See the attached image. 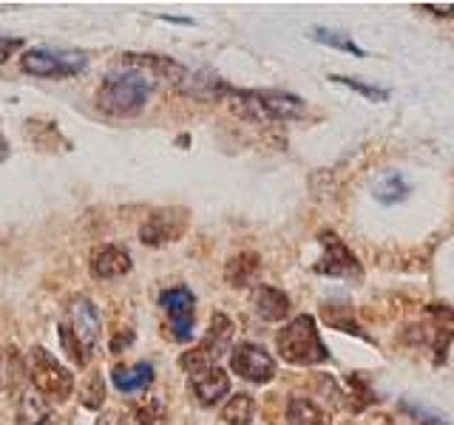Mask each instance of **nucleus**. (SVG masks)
Returning <instances> with one entry per match:
<instances>
[{"mask_svg":"<svg viewBox=\"0 0 454 425\" xmlns=\"http://www.w3.org/2000/svg\"><path fill=\"white\" fill-rule=\"evenodd\" d=\"M423 9H429V12H434V14H454V4H449V6H437V4H423Z\"/></svg>","mask_w":454,"mask_h":425,"instance_id":"nucleus-28","label":"nucleus"},{"mask_svg":"<svg viewBox=\"0 0 454 425\" xmlns=\"http://www.w3.org/2000/svg\"><path fill=\"white\" fill-rule=\"evenodd\" d=\"M160 306L174 326V340L188 344L196 323V298L188 287H170L160 295Z\"/></svg>","mask_w":454,"mask_h":425,"instance_id":"nucleus-8","label":"nucleus"},{"mask_svg":"<svg viewBox=\"0 0 454 425\" xmlns=\"http://www.w3.org/2000/svg\"><path fill=\"white\" fill-rule=\"evenodd\" d=\"M276 349L281 358L293 366H318L330 360V352L324 346L312 315H298L284 326V329H278Z\"/></svg>","mask_w":454,"mask_h":425,"instance_id":"nucleus-2","label":"nucleus"},{"mask_svg":"<svg viewBox=\"0 0 454 425\" xmlns=\"http://www.w3.org/2000/svg\"><path fill=\"white\" fill-rule=\"evenodd\" d=\"M9 156V145H6V139H4V134H0V162H4Z\"/></svg>","mask_w":454,"mask_h":425,"instance_id":"nucleus-29","label":"nucleus"},{"mask_svg":"<svg viewBox=\"0 0 454 425\" xmlns=\"http://www.w3.org/2000/svg\"><path fill=\"white\" fill-rule=\"evenodd\" d=\"M0 363H4V354H0Z\"/></svg>","mask_w":454,"mask_h":425,"instance_id":"nucleus-30","label":"nucleus"},{"mask_svg":"<svg viewBox=\"0 0 454 425\" xmlns=\"http://www.w3.org/2000/svg\"><path fill=\"white\" fill-rule=\"evenodd\" d=\"M418 332L426 337V346H432L434 358L443 360L449 344L454 340V309L443 306V304H432L426 309V318L418 326Z\"/></svg>","mask_w":454,"mask_h":425,"instance_id":"nucleus-11","label":"nucleus"},{"mask_svg":"<svg viewBox=\"0 0 454 425\" xmlns=\"http://www.w3.org/2000/svg\"><path fill=\"white\" fill-rule=\"evenodd\" d=\"M131 255L117 244H106L91 255V275L99 281H114L131 273Z\"/></svg>","mask_w":454,"mask_h":425,"instance_id":"nucleus-14","label":"nucleus"},{"mask_svg":"<svg viewBox=\"0 0 454 425\" xmlns=\"http://www.w3.org/2000/svg\"><path fill=\"white\" fill-rule=\"evenodd\" d=\"M227 391H231V377H227L222 366H207L202 372L191 375V394L196 397L199 406H216L222 397H227Z\"/></svg>","mask_w":454,"mask_h":425,"instance_id":"nucleus-13","label":"nucleus"},{"mask_svg":"<svg viewBox=\"0 0 454 425\" xmlns=\"http://www.w3.org/2000/svg\"><path fill=\"white\" fill-rule=\"evenodd\" d=\"M184 224L188 221H184L182 210H156L153 216L142 224L139 238H142V244L160 247V244H168V241H176L184 233Z\"/></svg>","mask_w":454,"mask_h":425,"instance_id":"nucleus-12","label":"nucleus"},{"mask_svg":"<svg viewBox=\"0 0 454 425\" xmlns=\"http://www.w3.org/2000/svg\"><path fill=\"white\" fill-rule=\"evenodd\" d=\"M231 368L250 382H270L276 377V360L259 344H239L231 352Z\"/></svg>","mask_w":454,"mask_h":425,"instance_id":"nucleus-10","label":"nucleus"},{"mask_svg":"<svg viewBox=\"0 0 454 425\" xmlns=\"http://www.w3.org/2000/svg\"><path fill=\"white\" fill-rule=\"evenodd\" d=\"M330 80L338 82V85H347V89L358 91V94H364L369 103H387V99H389V91L387 89H375V85L358 82V80H352V77H330Z\"/></svg>","mask_w":454,"mask_h":425,"instance_id":"nucleus-24","label":"nucleus"},{"mask_svg":"<svg viewBox=\"0 0 454 425\" xmlns=\"http://www.w3.org/2000/svg\"><path fill=\"white\" fill-rule=\"evenodd\" d=\"M231 340H233V321L227 318L224 312H216V315L210 318V329L202 337V344H199L193 352L182 354V360H179L182 368L188 375H196L207 366H216V360L231 349Z\"/></svg>","mask_w":454,"mask_h":425,"instance_id":"nucleus-6","label":"nucleus"},{"mask_svg":"<svg viewBox=\"0 0 454 425\" xmlns=\"http://www.w3.org/2000/svg\"><path fill=\"white\" fill-rule=\"evenodd\" d=\"M23 49V40L20 37H0V63H6L14 57V51Z\"/></svg>","mask_w":454,"mask_h":425,"instance_id":"nucleus-26","label":"nucleus"},{"mask_svg":"<svg viewBox=\"0 0 454 425\" xmlns=\"http://www.w3.org/2000/svg\"><path fill=\"white\" fill-rule=\"evenodd\" d=\"M103 397H106V391H103V380H99V375H94V377L89 380V391H85L82 403L89 406V408H99V406H103Z\"/></svg>","mask_w":454,"mask_h":425,"instance_id":"nucleus-25","label":"nucleus"},{"mask_svg":"<svg viewBox=\"0 0 454 425\" xmlns=\"http://www.w3.org/2000/svg\"><path fill=\"white\" fill-rule=\"evenodd\" d=\"M259 275V255L253 252H241L236 259L227 261V269H224V278L231 287H247V283Z\"/></svg>","mask_w":454,"mask_h":425,"instance_id":"nucleus-19","label":"nucleus"},{"mask_svg":"<svg viewBox=\"0 0 454 425\" xmlns=\"http://www.w3.org/2000/svg\"><path fill=\"white\" fill-rule=\"evenodd\" d=\"M125 66H134V68H142V71H151L156 77H165L170 82H182L188 77V71H184L179 63L168 60V57H160V54H125Z\"/></svg>","mask_w":454,"mask_h":425,"instance_id":"nucleus-16","label":"nucleus"},{"mask_svg":"<svg viewBox=\"0 0 454 425\" xmlns=\"http://www.w3.org/2000/svg\"><path fill=\"white\" fill-rule=\"evenodd\" d=\"M309 37L312 40H318V42H324V46H330V49H338V51H349V54H355V57H366L364 54V49H358L355 42L349 40V35H344V32H333V28H309Z\"/></svg>","mask_w":454,"mask_h":425,"instance_id":"nucleus-22","label":"nucleus"},{"mask_svg":"<svg viewBox=\"0 0 454 425\" xmlns=\"http://www.w3.org/2000/svg\"><path fill=\"white\" fill-rule=\"evenodd\" d=\"M18 425H51V408L46 403V397L32 391L20 394L18 406Z\"/></svg>","mask_w":454,"mask_h":425,"instance_id":"nucleus-18","label":"nucleus"},{"mask_svg":"<svg viewBox=\"0 0 454 425\" xmlns=\"http://www.w3.org/2000/svg\"><path fill=\"white\" fill-rule=\"evenodd\" d=\"M321 247H324V255L316 264L318 275H330V278H361L364 275L358 259H355L349 247L335 233H321Z\"/></svg>","mask_w":454,"mask_h":425,"instance_id":"nucleus-9","label":"nucleus"},{"mask_svg":"<svg viewBox=\"0 0 454 425\" xmlns=\"http://www.w3.org/2000/svg\"><path fill=\"white\" fill-rule=\"evenodd\" d=\"M103 335V321H99V309L91 298H71L66 306V315L60 321V346L77 366H89L91 354Z\"/></svg>","mask_w":454,"mask_h":425,"instance_id":"nucleus-1","label":"nucleus"},{"mask_svg":"<svg viewBox=\"0 0 454 425\" xmlns=\"http://www.w3.org/2000/svg\"><path fill=\"white\" fill-rule=\"evenodd\" d=\"M406 196H409V188L401 176H389L387 182H380L375 188V198L383 205H397V202H403Z\"/></svg>","mask_w":454,"mask_h":425,"instance_id":"nucleus-23","label":"nucleus"},{"mask_svg":"<svg viewBox=\"0 0 454 425\" xmlns=\"http://www.w3.org/2000/svg\"><path fill=\"white\" fill-rule=\"evenodd\" d=\"M28 377H32L35 391L54 403L68 400L71 391H74V375L43 346L28 352Z\"/></svg>","mask_w":454,"mask_h":425,"instance_id":"nucleus-5","label":"nucleus"},{"mask_svg":"<svg viewBox=\"0 0 454 425\" xmlns=\"http://www.w3.org/2000/svg\"><path fill=\"white\" fill-rule=\"evenodd\" d=\"M403 408L409 411V414L420 417V422H423V425H443V422H440V417H432V414H426V411H420V408H415V406H409V403H403Z\"/></svg>","mask_w":454,"mask_h":425,"instance_id":"nucleus-27","label":"nucleus"},{"mask_svg":"<svg viewBox=\"0 0 454 425\" xmlns=\"http://www.w3.org/2000/svg\"><path fill=\"white\" fill-rule=\"evenodd\" d=\"M89 60L80 51H54V49H32L20 57V68L32 77H74L85 71Z\"/></svg>","mask_w":454,"mask_h":425,"instance_id":"nucleus-7","label":"nucleus"},{"mask_svg":"<svg viewBox=\"0 0 454 425\" xmlns=\"http://www.w3.org/2000/svg\"><path fill=\"white\" fill-rule=\"evenodd\" d=\"M153 82L145 74H120L99 85L97 108L108 117H137L148 105Z\"/></svg>","mask_w":454,"mask_h":425,"instance_id":"nucleus-4","label":"nucleus"},{"mask_svg":"<svg viewBox=\"0 0 454 425\" xmlns=\"http://www.w3.org/2000/svg\"><path fill=\"white\" fill-rule=\"evenodd\" d=\"M287 420L290 425H330L324 411L312 400H307V397H293L287 406Z\"/></svg>","mask_w":454,"mask_h":425,"instance_id":"nucleus-20","label":"nucleus"},{"mask_svg":"<svg viewBox=\"0 0 454 425\" xmlns=\"http://www.w3.org/2000/svg\"><path fill=\"white\" fill-rule=\"evenodd\" d=\"M253 414H255V403L250 394H236L222 408V420L227 425H250Z\"/></svg>","mask_w":454,"mask_h":425,"instance_id":"nucleus-21","label":"nucleus"},{"mask_svg":"<svg viewBox=\"0 0 454 425\" xmlns=\"http://www.w3.org/2000/svg\"><path fill=\"white\" fill-rule=\"evenodd\" d=\"M231 105L241 117L255 122H278V120H295L304 113V99L284 94V91H233L224 89Z\"/></svg>","mask_w":454,"mask_h":425,"instance_id":"nucleus-3","label":"nucleus"},{"mask_svg":"<svg viewBox=\"0 0 454 425\" xmlns=\"http://www.w3.org/2000/svg\"><path fill=\"white\" fill-rule=\"evenodd\" d=\"M153 366L151 363H134V366H117L111 372V382L122 394H137L153 386Z\"/></svg>","mask_w":454,"mask_h":425,"instance_id":"nucleus-15","label":"nucleus"},{"mask_svg":"<svg viewBox=\"0 0 454 425\" xmlns=\"http://www.w3.org/2000/svg\"><path fill=\"white\" fill-rule=\"evenodd\" d=\"M253 306L264 321H284L290 315V298L276 287H259L253 295Z\"/></svg>","mask_w":454,"mask_h":425,"instance_id":"nucleus-17","label":"nucleus"}]
</instances>
